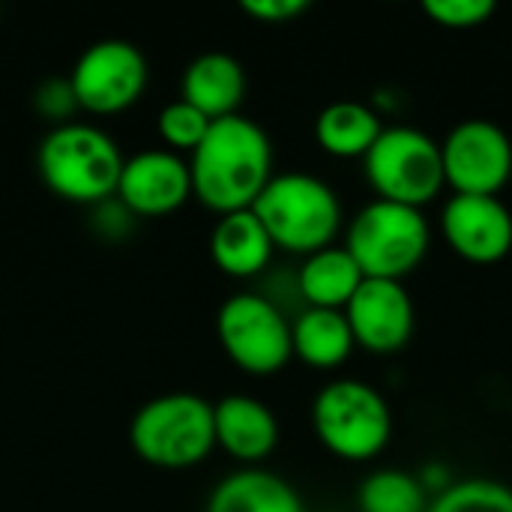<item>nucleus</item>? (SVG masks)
I'll return each instance as SVG.
<instances>
[{"label":"nucleus","instance_id":"obj_15","mask_svg":"<svg viewBox=\"0 0 512 512\" xmlns=\"http://www.w3.org/2000/svg\"><path fill=\"white\" fill-rule=\"evenodd\" d=\"M276 246L252 210L225 213L210 231V258L231 279H255L273 264Z\"/></svg>","mask_w":512,"mask_h":512},{"label":"nucleus","instance_id":"obj_4","mask_svg":"<svg viewBox=\"0 0 512 512\" xmlns=\"http://www.w3.org/2000/svg\"><path fill=\"white\" fill-rule=\"evenodd\" d=\"M123 162L117 141L105 129L78 120L54 126L36 153L39 177L54 195L93 207L117 195Z\"/></svg>","mask_w":512,"mask_h":512},{"label":"nucleus","instance_id":"obj_7","mask_svg":"<svg viewBox=\"0 0 512 512\" xmlns=\"http://www.w3.org/2000/svg\"><path fill=\"white\" fill-rule=\"evenodd\" d=\"M363 174L375 198L417 210L432 204L447 186L441 141L408 123L384 126L381 138L363 159Z\"/></svg>","mask_w":512,"mask_h":512},{"label":"nucleus","instance_id":"obj_19","mask_svg":"<svg viewBox=\"0 0 512 512\" xmlns=\"http://www.w3.org/2000/svg\"><path fill=\"white\" fill-rule=\"evenodd\" d=\"M204 512H306L300 492L267 468H240L216 483Z\"/></svg>","mask_w":512,"mask_h":512},{"label":"nucleus","instance_id":"obj_18","mask_svg":"<svg viewBox=\"0 0 512 512\" xmlns=\"http://www.w3.org/2000/svg\"><path fill=\"white\" fill-rule=\"evenodd\" d=\"M294 282H297V294L303 306L345 312V306L360 291L366 276L360 264L351 258V252L342 243H336L315 255H306L294 273Z\"/></svg>","mask_w":512,"mask_h":512},{"label":"nucleus","instance_id":"obj_9","mask_svg":"<svg viewBox=\"0 0 512 512\" xmlns=\"http://www.w3.org/2000/svg\"><path fill=\"white\" fill-rule=\"evenodd\" d=\"M147 57L126 39H102L81 51L69 72L78 108L108 117L132 108L147 90Z\"/></svg>","mask_w":512,"mask_h":512},{"label":"nucleus","instance_id":"obj_11","mask_svg":"<svg viewBox=\"0 0 512 512\" xmlns=\"http://www.w3.org/2000/svg\"><path fill=\"white\" fill-rule=\"evenodd\" d=\"M357 348L390 357L399 354L417 330V306L405 282L366 279L345 306Z\"/></svg>","mask_w":512,"mask_h":512},{"label":"nucleus","instance_id":"obj_25","mask_svg":"<svg viewBox=\"0 0 512 512\" xmlns=\"http://www.w3.org/2000/svg\"><path fill=\"white\" fill-rule=\"evenodd\" d=\"M33 105H36L39 117L51 120L54 126L72 123V114L78 111V99H75L69 78H48L45 84H39Z\"/></svg>","mask_w":512,"mask_h":512},{"label":"nucleus","instance_id":"obj_22","mask_svg":"<svg viewBox=\"0 0 512 512\" xmlns=\"http://www.w3.org/2000/svg\"><path fill=\"white\" fill-rule=\"evenodd\" d=\"M426 512H512V486L492 477L453 480L429 501Z\"/></svg>","mask_w":512,"mask_h":512},{"label":"nucleus","instance_id":"obj_17","mask_svg":"<svg viewBox=\"0 0 512 512\" xmlns=\"http://www.w3.org/2000/svg\"><path fill=\"white\" fill-rule=\"evenodd\" d=\"M291 342H294V360H300L315 372H336L357 351L351 324L339 309L303 306L291 318Z\"/></svg>","mask_w":512,"mask_h":512},{"label":"nucleus","instance_id":"obj_16","mask_svg":"<svg viewBox=\"0 0 512 512\" xmlns=\"http://www.w3.org/2000/svg\"><path fill=\"white\" fill-rule=\"evenodd\" d=\"M246 96V72L237 57L225 51L198 54L180 81V99L195 105L210 120H222L240 114V102Z\"/></svg>","mask_w":512,"mask_h":512},{"label":"nucleus","instance_id":"obj_2","mask_svg":"<svg viewBox=\"0 0 512 512\" xmlns=\"http://www.w3.org/2000/svg\"><path fill=\"white\" fill-rule=\"evenodd\" d=\"M252 213L267 228L276 249L291 255H315L336 246L345 231V207L339 192L318 174L282 171L264 186Z\"/></svg>","mask_w":512,"mask_h":512},{"label":"nucleus","instance_id":"obj_28","mask_svg":"<svg viewBox=\"0 0 512 512\" xmlns=\"http://www.w3.org/2000/svg\"><path fill=\"white\" fill-rule=\"evenodd\" d=\"M420 483H423V489L429 492V498H435V495H441L447 486H453V477H450V471H447V465H441V462H432V465H423L420 468Z\"/></svg>","mask_w":512,"mask_h":512},{"label":"nucleus","instance_id":"obj_20","mask_svg":"<svg viewBox=\"0 0 512 512\" xmlns=\"http://www.w3.org/2000/svg\"><path fill=\"white\" fill-rule=\"evenodd\" d=\"M384 132L381 114L360 99H336L315 117V144L333 159H366Z\"/></svg>","mask_w":512,"mask_h":512},{"label":"nucleus","instance_id":"obj_24","mask_svg":"<svg viewBox=\"0 0 512 512\" xmlns=\"http://www.w3.org/2000/svg\"><path fill=\"white\" fill-rule=\"evenodd\" d=\"M423 12L444 30H477L498 12L495 0H426Z\"/></svg>","mask_w":512,"mask_h":512},{"label":"nucleus","instance_id":"obj_13","mask_svg":"<svg viewBox=\"0 0 512 512\" xmlns=\"http://www.w3.org/2000/svg\"><path fill=\"white\" fill-rule=\"evenodd\" d=\"M132 216H171L192 198L189 162L165 147L141 150L123 162L114 195Z\"/></svg>","mask_w":512,"mask_h":512},{"label":"nucleus","instance_id":"obj_5","mask_svg":"<svg viewBox=\"0 0 512 512\" xmlns=\"http://www.w3.org/2000/svg\"><path fill=\"white\" fill-rule=\"evenodd\" d=\"M342 246L366 279L405 282L429 255L432 225L417 207L372 198L348 219Z\"/></svg>","mask_w":512,"mask_h":512},{"label":"nucleus","instance_id":"obj_23","mask_svg":"<svg viewBox=\"0 0 512 512\" xmlns=\"http://www.w3.org/2000/svg\"><path fill=\"white\" fill-rule=\"evenodd\" d=\"M210 126H213V120L207 114H201L195 105H189L186 99L168 102L156 117L159 138L165 141V150H171V153H189L192 156L195 147L210 132Z\"/></svg>","mask_w":512,"mask_h":512},{"label":"nucleus","instance_id":"obj_8","mask_svg":"<svg viewBox=\"0 0 512 512\" xmlns=\"http://www.w3.org/2000/svg\"><path fill=\"white\" fill-rule=\"evenodd\" d=\"M216 336L228 360L255 378L282 372L294 360L291 318L264 291H237L216 312Z\"/></svg>","mask_w":512,"mask_h":512},{"label":"nucleus","instance_id":"obj_6","mask_svg":"<svg viewBox=\"0 0 512 512\" xmlns=\"http://www.w3.org/2000/svg\"><path fill=\"white\" fill-rule=\"evenodd\" d=\"M135 456L153 468L186 471L216 450L213 405L195 393H165L144 402L129 426Z\"/></svg>","mask_w":512,"mask_h":512},{"label":"nucleus","instance_id":"obj_26","mask_svg":"<svg viewBox=\"0 0 512 512\" xmlns=\"http://www.w3.org/2000/svg\"><path fill=\"white\" fill-rule=\"evenodd\" d=\"M240 9L261 24H285L309 9V0H243Z\"/></svg>","mask_w":512,"mask_h":512},{"label":"nucleus","instance_id":"obj_3","mask_svg":"<svg viewBox=\"0 0 512 512\" xmlns=\"http://www.w3.org/2000/svg\"><path fill=\"white\" fill-rule=\"evenodd\" d=\"M318 444L339 462H375L393 441V408L378 387L360 378L324 384L309 408Z\"/></svg>","mask_w":512,"mask_h":512},{"label":"nucleus","instance_id":"obj_12","mask_svg":"<svg viewBox=\"0 0 512 512\" xmlns=\"http://www.w3.org/2000/svg\"><path fill=\"white\" fill-rule=\"evenodd\" d=\"M441 234L462 261L492 267L512 252V210L501 195H450Z\"/></svg>","mask_w":512,"mask_h":512},{"label":"nucleus","instance_id":"obj_14","mask_svg":"<svg viewBox=\"0 0 512 512\" xmlns=\"http://www.w3.org/2000/svg\"><path fill=\"white\" fill-rule=\"evenodd\" d=\"M216 447L243 468H261L279 447V420L273 408L255 396H225L213 405Z\"/></svg>","mask_w":512,"mask_h":512},{"label":"nucleus","instance_id":"obj_21","mask_svg":"<svg viewBox=\"0 0 512 512\" xmlns=\"http://www.w3.org/2000/svg\"><path fill=\"white\" fill-rule=\"evenodd\" d=\"M429 501L420 477L402 468H378L357 486L360 512H426Z\"/></svg>","mask_w":512,"mask_h":512},{"label":"nucleus","instance_id":"obj_10","mask_svg":"<svg viewBox=\"0 0 512 512\" xmlns=\"http://www.w3.org/2000/svg\"><path fill=\"white\" fill-rule=\"evenodd\" d=\"M441 162L453 195H501L512 180V138L489 117L459 120L441 141Z\"/></svg>","mask_w":512,"mask_h":512},{"label":"nucleus","instance_id":"obj_1","mask_svg":"<svg viewBox=\"0 0 512 512\" xmlns=\"http://www.w3.org/2000/svg\"><path fill=\"white\" fill-rule=\"evenodd\" d=\"M273 141L261 123L243 114L213 120L204 141L189 156L192 195L213 213L252 210L273 180Z\"/></svg>","mask_w":512,"mask_h":512},{"label":"nucleus","instance_id":"obj_27","mask_svg":"<svg viewBox=\"0 0 512 512\" xmlns=\"http://www.w3.org/2000/svg\"><path fill=\"white\" fill-rule=\"evenodd\" d=\"M96 210H99V216H96L93 222H96V228H99L108 240H120V237L129 234V228H132V213H129L117 198H108V201L96 204Z\"/></svg>","mask_w":512,"mask_h":512}]
</instances>
